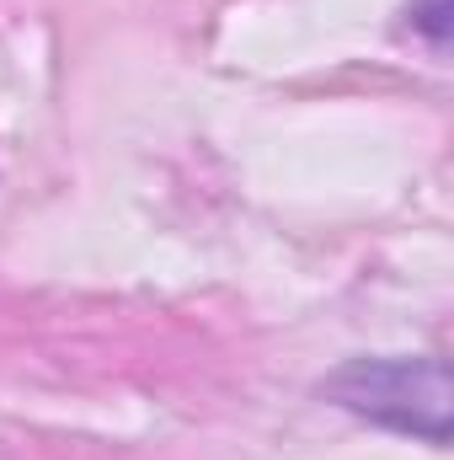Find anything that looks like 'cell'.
Instances as JSON below:
<instances>
[{"mask_svg":"<svg viewBox=\"0 0 454 460\" xmlns=\"http://www.w3.org/2000/svg\"><path fill=\"white\" fill-rule=\"evenodd\" d=\"M321 396L390 434L450 445L454 385L444 358H353L321 380Z\"/></svg>","mask_w":454,"mask_h":460,"instance_id":"cell-1","label":"cell"}]
</instances>
